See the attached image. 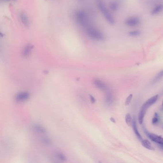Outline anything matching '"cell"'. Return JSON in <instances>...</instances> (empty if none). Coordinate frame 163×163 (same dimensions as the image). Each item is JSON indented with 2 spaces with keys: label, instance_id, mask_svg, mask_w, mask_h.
<instances>
[{
  "label": "cell",
  "instance_id": "cell-1",
  "mask_svg": "<svg viewBox=\"0 0 163 163\" xmlns=\"http://www.w3.org/2000/svg\"><path fill=\"white\" fill-rule=\"evenodd\" d=\"M97 4L100 11L104 17L105 20L111 25H114L115 24V20L114 16L111 14L110 10L107 7L103 1L101 0H98Z\"/></svg>",
  "mask_w": 163,
  "mask_h": 163
},
{
  "label": "cell",
  "instance_id": "cell-2",
  "mask_svg": "<svg viewBox=\"0 0 163 163\" xmlns=\"http://www.w3.org/2000/svg\"><path fill=\"white\" fill-rule=\"evenodd\" d=\"M87 34L91 39L98 41H103L105 40V36L98 29L91 26L86 28Z\"/></svg>",
  "mask_w": 163,
  "mask_h": 163
},
{
  "label": "cell",
  "instance_id": "cell-3",
  "mask_svg": "<svg viewBox=\"0 0 163 163\" xmlns=\"http://www.w3.org/2000/svg\"><path fill=\"white\" fill-rule=\"evenodd\" d=\"M76 20L77 23L82 27H88L89 23L88 16L85 11L79 10L76 13Z\"/></svg>",
  "mask_w": 163,
  "mask_h": 163
},
{
  "label": "cell",
  "instance_id": "cell-4",
  "mask_svg": "<svg viewBox=\"0 0 163 163\" xmlns=\"http://www.w3.org/2000/svg\"><path fill=\"white\" fill-rule=\"evenodd\" d=\"M142 23V19L137 16H132L125 19L124 24L128 27H137Z\"/></svg>",
  "mask_w": 163,
  "mask_h": 163
},
{
  "label": "cell",
  "instance_id": "cell-5",
  "mask_svg": "<svg viewBox=\"0 0 163 163\" xmlns=\"http://www.w3.org/2000/svg\"><path fill=\"white\" fill-rule=\"evenodd\" d=\"M144 131L146 135L149 138V139L151 140L152 141L156 143L158 145L163 144V138L161 136H158V135H155L154 133H150L148 131L146 130L145 128H144Z\"/></svg>",
  "mask_w": 163,
  "mask_h": 163
},
{
  "label": "cell",
  "instance_id": "cell-6",
  "mask_svg": "<svg viewBox=\"0 0 163 163\" xmlns=\"http://www.w3.org/2000/svg\"><path fill=\"white\" fill-rule=\"evenodd\" d=\"M163 11V3H159L155 5L150 11L151 16H157Z\"/></svg>",
  "mask_w": 163,
  "mask_h": 163
},
{
  "label": "cell",
  "instance_id": "cell-7",
  "mask_svg": "<svg viewBox=\"0 0 163 163\" xmlns=\"http://www.w3.org/2000/svg\"><path fill=\"white\" fill-rule=\"evenodd\" d=\"M158 95H156L152 97V98H150L149 99H148L145 103L143 104L142 106L146 108V109H148L151 106L154 104L156 103L158 99Z\"/></svg>",
  "mask_w": 163,
  "mask_h": 163
},
{
  "label": "cell",
  "instance_id": "cell-8",
  "mask_svg": "<svg viewBox=\"0 0 163 163\" xmlns=\"http://www.w3.org/2000/svg\"><path fill=\"white\" fill-rule=\"evenodd\" d=\"M29 94L27 92H20L16 96V99L18 101H24L28 99L29 98Z\"/></svg>",
  "mask_w": 163,
  "mask_h": 163
},
{
  "label": "cell",
  "instance_id": "cell-9",
  "mask_svg": "<svg viewBox=\"0 0 163 163\" xmlns=\"http://www.w3.org/2000/svg\"><path fill=\"white\" fill-rule=\"evenodd\" d=\"M94 83L95 84L96 87L99 88V89H101L102 91H108V87H107L106 85L103 82L99 80H95L94 81Z\"/></svg>",
  "mask_w": 163,
  "mask_h": 163
},
{
  "label": "cell",
  "instance_id": "cell-10",
  "mask_svg": "<svg viewBox=\"0 0 163 163\" xmlns=\"http://www.w3.org/2000/svg\"><path fill=\"white\" fill-rule=\"evenodd\" d=\"M147 110L146 108L142 106L141 109L140 111L139 112V115H138V122L140 124H142L143 123V119L145 117V115L146 114Z\"/></svg>",
  "mask_w": 163,
  "mask_h": 163
},
{
  "label": "cell",
  "instance_id": "cell-11",
  "mask_svg": "<svg viewBox=\"0 0 163 163\" xmlns=\"http://www.w3.org/2000/svg\"><path fill=\"white\" fill-rule=\"evenodd\" d=\"M20 19L24 26L28 27L30 25V22L28 17L25 13H22L20 15Z\"/></svg>",
  "mask_w": 163,
  "mask_h": 163
},
{
  "label": "cell",
  "instance_id": "cell-12",
  "mask_svg": "<svg viewBox=\"0 0 163 163\" xmlns=\"http://www.w3.org/2000/svg\"><path fill=\"white\" fill-rule=\"evenodd\" d=\"M132 126H133V131L135 132V134L137 136V137L138 138V139H139L140 141L143 140L142 136H141V135H140V133L139 131L138 130L136 121L135 120V119H133V120Z\"/></svg>",
  "mask_w": 163,
  "mask_h": 163
},
{
  "label": "cell",
  "instance_id": "cell-13",
  "mask_svg": "<svg viewBox=\"0 0 163 163\" xmlns=\"http://www.w3.org/2000/svg\"><path fill=\"white\" fill-rule=\"evenodd\" d=\"M33 48V46L31 44H29L26 45L23 50L22 53L23 56L24 57H28L29 55H30V53L31 52Z\"/></svg>",
  "mask_w": 163,
  "mask_h": 163
},
{
  "label": "cell",
  "instance_id": "cell-14",
  "mask_svg": "<svg viewBox=\"0 0 163 163\" xmlns=\"http://www.w3.org/2000/svg\"><path fill=\"white\" fill-rule=\"evenodd\" d=\"M141 143H142V145L146 149H148L149 150H155L154 148L152 146L150 142L147 140H143L141 141Z\"/></svg>",
  "mask_w": 163,
  "mask_h": 163
},
{
  "label": "cell",
  "instance_id": "cell-15",
  "mask_svg": "<svg viewBox=\"0 0 163 163\" xmlns=\"http://www.w3.org/2000/svg\"><path fill=\"white\" fill-rule=\"evenodd\" d=\"M128 35L131 37H137L140 36L142 34V31L138 29L131 30L128 32Z\"/></svg>",
  "mask_w": 163,
  "mask_h": 163
},
{
  "label": "cell",
  "instance_id": "cell-16",
  "mask_svg": "<svg viewBox=\"0 0 163 163\" xmlns=\"http://www.w3.org/2000/svg\"><path fill=\"white\" fill-rule=\"evenodd\" d=\"M110 8L112 11H116L119 9L120 5L118 2L116 1H112L110 3Z\"/></svg>",
  "mask_w": 163,
  "mask_h": 163
},
{
  "label": "cell",
  "instance_id": "cell-17",
  "mask_svg": "<svg viewBox=\"0 0 163 163\" xmlns=\"http://www.w3.org/2000/svg\"><path fill=\"white\" fill-rule=\"evenodd\" d=\"M33 128L36 132L40 133H45V130L42 126L39 124H35L33 126Z\"/></svg>",
  "mask_w": 163,
  "mask_h": 163
},
{
  "label": "cell",
  "instance_id": "cell-18",
  "mask_svg": "<svg viewBox=\"0 0 163 163\" xmlns=\"http://www.w3.org/2000/svg\"><path fill=\"white\" fill-rule=\"evenodd\" d=\"M112 94L110 93L109 91H106V101L108 105H111L112 103Z\"/></svg>",
  "mask_w": 163,
  "mask_h": 163
},
{
  "label": "cell",
  "instance_id": "cell-19",
  "mask_svg": "<svg viewBox=\"0 0 163 163\" xmlns=\"http://www.w3.org/2000/svg\"><path fill=\"white\" fill-rule=\"evenodd\" d=\"M163 77V70H162L161 71H160V72L156 75V76L154 78L153 82V83H156V82L160 80Z\"/></svg>",
  "mask_w": 163,
  "mask_h": 163
},
{
  "label": "cell",
  "instance_id": "cell-20",
  "mask_svg": "<svg viewBox=\"0 0 163 163\" xmlns=\"http://www.w3.org/2000/svg\"><path fill=\"white\" fill-rule=\"evenodd\" d=\"M125 122L129 126H131L133 123L132 116L130 114H127L125 116Z\"/></svg>",
  "mask_w": 163,
  "mask_h": 163
},
{
  "label": "cell",
  "instance_id": "cell-21",
  "mask_svg": "<svg viewBox=\"0 0 163 163\" xmlns=\"http://www.w3.org/2000/svg\"><path fill=\"white\" fill-rule=\"evenodd\" d=\"M159 122V115H158L157 113H155V116L152 119V123L154 125H156L158 124Z\"/></svg>",
  "mask_w": 163,
  "mask_h": 163
},
{
  "label": "cell",
  "instance_id": "cell-22",
  "mask_svg": "<svg viewBox=\"0 0 163 163\" xmlns=\"http://www.w3.org/2000/svg\"><path fill=\"white\" fill-rule=\"evenodd\" d=\"M133 94H130V95L128 96L126 98V100H125V105L126 106H128L130 104L131 101H132V98H133Z\"/></svg>",
  "mask_w": 163,
  "mask_h": 163
},
{
  "label": "cell",
  "instance_id": "cell-23",
  "mask_svg": "<svg viewBox=\"0 0 163 163\" xmlns=\"http://www.w3.org/2000/svg\"><path fill=\"white\" fill-rule=\"evenodd\" d=\"M57 157L59 160L61 161H65L66 159L65 156L62 154L57 153Z\"/></svg>",
  "mask_w": 163,
  "mask_h": 163
},
{
  "label": "cell",
  "instance_id": "cell-24",
  "mask_svg": "<svg viewBox=\"0 0 163 163\" xmlns=\"http://www.w3.org/2000/svg\"><path fill=\"white\" fill-rule=\"evenodd\" d=\"M43 143L45 145H49L51 143V141L47 138H44L42 139Z\"/></svg>",
  "mask_w": 163,
  "mask_h": 163
},
{
  "label": "cell",
  "instance_id": "cell-25",
  "mask_svg": "<svg viewBox=\"0 0 163 163\" xmlns=\"http://www.w3.org/2000/svg\"><path fill=\"white\" fill-rule=\"evenodd\" d=\"M91 101L93 102H94L95 101V99L93 97H92V96H91Z\"/></svg>",
  "mask_w": 163,
  "mask_h": 163
},
{
  "label": "cell",
  "instance_id": "cell-26",
  "mask_svg": "<svg viewBox=\"0 0 163 163\" xmlns=\"http://www.w3.org/2000/svg\"><path fill=\"white\" fill-rule=\"evenodd\" d=\"M159 145V146L160 147L161 149H163V144H160V145Z\"/></svg>",
  "mask_w": 163,
  "mask_h": 163
},
{
  "label": "cell",
  "instance_id": "cell-27",
  "mask_svg": "<svg viewBox=\"0 0 163 163\" xmlns=\"http://www.w3.org/2000/svg\"><path fill=\"white\" fill-rule=\"evenodd\" d=\"M111 120L112 121V122H115V120L114 119V118H111Z\"/></svg>",
  "mask_w": 163,
  "mask_h": 163
},
{
  "label": "cell",
  "instance_id": "cell-28",
  "mask_svg": "<svg viewBox=\"0 0 163 163\" xmlns=\"http://www.w3.org/2000/svg\"><path fill=\"white\" fill-rule=\"evenodd\" d=\"M162 107H163V103H162Z\"/></svg>",
  "mask_w": 163,
  "mask_h": 163
},
{
  "label": "cell",
  "instance_id": "cell-29",
  "mask_svg": "<svg viewBox=\"0 0 163 163\" xmlns=\"http://www.w3.org/2000/svg\"><path fill=\"white\" fill-rule=\"evenodd\" d=\"M5 1H9V0H5Z\"/></svg>",
  "mask_w": 163,
  "mask_h": 163
}]
</instances>
